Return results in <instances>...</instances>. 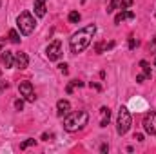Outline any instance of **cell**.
Listing matches in <instances>:
<instances>
[{
  "label": "cell",
  "mask_w": 156,
  "mask_h": 154,
  "mask_svg": "<svg viewBox=\"0 0 156 154\" xmlns=\"http://www.w3.org/2000/svg\"><path fill=\"white\" fill-rule=\"evenodd\" d=\"M94 33H96V26H94V24H89V26H85L83 29H80L78 33H75V35L71 37V40H69L71 53H73V54H78V53H82L83 49H87V45L91 44Z\"/></svg>",
  "instance_id": "obj_1"
},
{
  "label": "cell",
  "mask_w": 156,
  "mask_h": 154,
  "mask_svg": "<svg viewBox=\"0 0 156 154\" xmlns=\"http://www.w3.org/2000/svg\"><path fill=\"white\" fill-rule=\"evenodd\" d=\"M87 121H89L87 111H73L64 116V129L67 132H78L87 125Z\"/></svg>",
  "instance_id": "obj_2"
},
{
  "label": "cell",
  "mask_w": 156,
  "mask_h": 154,
  "mask_svg": "<svg viewBox=\"0 0 156 154\" xmlns=\"http://www.w3.org/2000/svg\"><path fill=\"white\" fill-rule=\"evenodd\" d=\"M16 26H18V29H20L22 35H26V37L31 35L33 29H35V18H33V15H31L29 11L20 13L18 18H16Z\"/></svg>",
  "instance_id": "obj_3"
},
{
  "label": "cell",
  "mask_w": 156,
  "mask_h": 154,
  "mask_svg": "<svg viewBox=\"0 0 156 154\" xmlns=\"http://www.w3.org/2000/svg\"><path fill=\"white\" fill-rule=\"evenodd\" d=\"M129 129H131V113L127 107H120L116 118V132L120 136H123Z\"/></svg>",
  "instance_id": "obj_4"
},
{
  "label": "cell",
  "mask_w": 156,
  "mask_h": 154,
  "mask_svg": "<svg viewBox=\"0 0 156 154\" xmlns=\"http://www.w3.org/2000/svg\"><path fill=\"white\" fill-rule=\"evenodd\" d=\"M45 56L49 58V62H56L62 58V42L60 40H55L47 45L45 49Z\"/></svg>",
  "instance_id": "obj_5"
},
{
  "label": "cell",
  "mask_w": 156,
  "mask_h": 154,
  "mask_svg": "<svg viewBox=\"0 0 156 154\" xmlns=\"http://www.w3.org/2000/svg\"><path fill=\"white\" fill-rule=\"evenodd\" d=\"M18 91H20V96H24V100H26V102H35V100H37L31 82H27V80L20 82V83H18Z\"/></svg>",
  "instance_id": "obj_6"
},
{
  "label": "cell",
  "mask_w": 156,
  "mask_h": 154,
  "mask_svg": "<svg viewBox=\"0 0 156 154\" xmlns=\"http://www.w3.org/2000/svg\"><path fill=\"white\" fill-rule=\"evenodd\" d=\"M144 131L147 134H156V111H151L147 113L145 118H144Z\"/></svg>",
  "instance_id": "obj_7"
},
{
  "label": "cell",
  "mask_w": 156,
  "mask_h": 154,
  "mask_svg": "<svg viewBox=\"0 0 156 154\" xmlns=\"http://www.w3.org/2000/svg\"><path fill=\"white\" fill-rule=\"evenodd\" d=\"M69 113H71V103L67 100H58L56 102V114L60 116V118H64V116L69 114Z\"/></svg>",
  "instance_id": "obj_8"
},
{
  "label": "cell",
  "mask_w": 156,
  "mask_h": 154,
  "mask_svg": "<svg viewBox=\"0 0 156 154\" xmlns=\"http://www.w3.org/2000/svg\"><path fill=\"white\" fill-rule=\"evenodd\" d=\"M27 64H29V58H27V54L26 53H16L15 54V65L18 67V69H26L27 67Z\"/></svg>",
  "instance_id": "obj_9"
},
{
  "label": "cell",
  "mask_w": 156,
  "mask_h": 154,
  "mask_svg": "<svg viewBox=\"0 0 156 154\" xmlns=\"http://www.w3.org/2000/svg\"><path fill=\"white\" fill-rule=\"evenodd\" d=\"M122 20H134V13L129 11V9H122L116 16H115V24H120Z\"/></svg>",
  "instance_id": "obj_10"
},
{
  "label": "cell",
  "mask_w": 156,
  "mask_h": 154,
  "mask_svg": "<svg viewBox=\"0 0 156 154\" xmlns=\"http://www.w3.org/2000/svg\"><path fill=\"white\" fill-rule=\"evenodd\" d=\"M0 60H2V64L5 65V67H13L15 65V56H13V53L11 51H2V56H0Z\"/></svg>",
  "instance_id": "obj_11"
},
{
  "label": "cell",
  "mask_w": 156,
  "mask_h": 154,
  "mask_svg": "<svg viewBox=\"0 0 156 154\" xmlns=\"http://www.w3.org/2000/svg\"><path fill=\"white\" fill-rule=\"evenodd\" d=\"M100 113H102L100 127H107V123H109V120H111V111H109V107H102V109H100Z\"/></svg>",
  "instance_id": "obj_12"
},
{
  "label": "cell",
  "mask_w": 156,
  "mask_h": 154,
  "mask_svg": "<svg viewBox=\"0 0 156 154\" xmlns=\"http://www.w3.org/2000/svg\"><path fill=\"white\" fill-rule=\"evenodd\" d=\"M35 13L37 16H45V0H35Z\"/></svg>",
  "instance_id": "obj_13"
},
{
  "label": "cell",
  "mask_w": 156,
  "mask_h": 154,
  "mask_svg": "<svg viewBox=\"0 0 156 154\" xmlns=\"http://www.w3.org/2000/svg\"><path fill=\"white\" fill-rule=\"evenodd\" d=\"M140 67L144 69V75H145L147 78L153 76V69H151V65H149V64H147L145 60H142V62H140Z\"/></svg>",
  "instance_id": "obj_14"
},
{
  "label": "cell",
  "mask_w": 156,
  "mask_h": 154,
  "mask_svg": "<svg viewBox=\"0 0 156 154\" xmlns=\"http://www.w3.org/2000/svg\"><path fill=\"white\" fill-rule=\"evenodd\" d=\"M67 18H69V22H71V24H78V22H80V18H82V16H80V13H78V11H71V13H69V16H67Z\"/></svg>",
  "instance_id": "obj_15"
},
{
  "label": "cell",
  "mask_w": 156,
  "mask_h": 154,
  "mask_svg": "<svg viewBox=\"0 0 156 154\" xmlns=\"http://www.w3.org/2000/svg\"><path fill=\"white\" fill-rule=\"evenodd\" d=\"M7 37H9V40H11V42H13V44H20V35H18V33H16V31H15V29H11V31H9V35H7Z\"/></svg>",
  "instance_id": "obj_16"
},
{
  "label": "cell",
  "mask_w": 156,
  "mask_h": 154,
  "mask_svg": "<svg viewBox=\"0 0 156 154\" xmlns=\"http://www.w3.org/2000/svg\"><path fill=\"white\" fill-rule=\"evenodd\" d=\"M116 7H120V0H111V4L107 5V13H113Z\"/></svg>",
  "instance_id": "obj_17"
},
{
  "label": "cell",
  "mask_w": 156,
  "mask_h": 154,
  "mask_svg": "<svg viewBox=\"0 0 156 154\" xmlns=\"http://www.w3.org/2000/svg\"><path fill=\"white\" fill-rule=\"evenodd\" d=\"M31 145H35V140H31V138H29V140H26V142H22V143H20V151H26V149H27V147H31Z\"/></svg>",
  "instance_id": "obj_18"
},
{
  "label": "cell",
  "mask_w": 156,
  "mask_h": 154,
  "mask_svg": "<svg viewBox=\"0 0 156 154\" xmlns=\"http://www.w3.org/2000/svg\"><path fill=\"white\" fill-rule=\"evenodd\" d=\"M133 5V0H120V9H129Z\"/></svg>",
  "instance_id": "obj_19"
},
{
  "label": "cell",
  "mask_w": 156,
  "mask_h": 154,
  "mask_svg": "<svg viewBox=\"0 0 156 154\" xmlns=\"http://www.w3.org/2000/svg\"><path fill=\"white\" fill-rule=\"evenodd\" d=\"M15 109H16V111H22V109H24V100H22V98L15 100Z\"/></svg>",
  "instance_id": "obj_20"
},
{
  "label": "cell",
  "mask_w": 156,
  "mask_h": 154,
  "mask_svg": "<svg viewBox=\"0 0 156 154\" xmlns=\"http://www.w3.org/2000/svg\"><path fill=\"white\" fill-rule=\"evenodd\" d=\"M134 47H138V40L129 38V49H134Z\"/></svg>",
  "instance_id": "obj_21"
},
{
  "label": "cell",
  "mask_w": 156,
  "mask_h": 154,
  "mask_svg": "<svg viewBox=\"0 0 156 154\" xmlns=\"http://www.w3.org/2000/svg\"><path fill=\"white\" fill-rule=\"evenodd\" d=\"M58 69H60V73H64V75H67V71H69V69H67V64H60Z\"/></svg>",
  "instance_id": "obj_22"
},
{
  "label": "cell",
  "mask_w": 156,
  "mask_h": 154,
  "mask_svg": "<svg viewBox=\"0 0 156 154\" xmlns=\"http://www.w3.org/2000/svg\"><path fill=\"white\" fill-rule=\"evenodd\" d=\"M89 87H91V89H96V91H102V85H100V83H94V82H91Z\"/></svg>",
  "instance_id": "obj_23"
},
{
  "label": "cell",
  "mask_w": 156,
  "mask_h": 154,
  "mask_svg": "<svg viewBox=\"0 0 156 154\" xmlns=\"http://www.w3.org/2000/svg\"><path fill=\"white\" fill-rule=\"evenodd\" d=\"M145 80H147V76H145V75H138V76H136V82H138V83H144Z\"/></svg>",
  "instance_id": "obj_24"
},
{
  "label": "cell",
  "mask_w": 156,
  "mask_h": 154,
  "mask_svg": "<svg viewBox=\"0 0 156 154\" xmlns=\"http://www.w3.org/2000/svg\"><path fill=\"white\" fill-rule=\"evenodd\" d=\"M71 83H73V87H82L83 85V82H78V80H73Z\"/></svg>",
  "instance_id": "obj_25"
},
{
  "label": "cell",
  "mask_w": 156,
  "mask_h": 154,
  "mask_svg": "<svg viewBox=\"0 0 156 154\" xmlns=\"http://www.w3.org/2000/svg\"><path fill=\"white\" fill-rule=\"evenodd\" d=\"M66 91H67V94H71V93H73V83H69V85L66 87Z\"/></svg>",
  "instance_id": "obj_26"
},
{
  "label": "cell",
  "mask_w": 156,
  "mask_h": 154,
  "mask_svg": "<svg viewBox=\"0 0 156 154\" xmlns=\"http://www.w3.org/2000/svg\"><path fill=\"white\" fill-rule=\"evenodd\" d=\"M51 138H53V134H47V132L42 134V140H51Z\"/></svg>",
  "instance_id": "obj_27"
},
{
  "label": "cell",
  "mask_w": 156,
  "mask_h": 154,
  "mask_svg": "<svg viewBox=\"0 0 156 154\" xmlns=\"http://www.w3.org/2000/svg\"><path fill=\"white\" fill-rule=\"evenodd\" d=\"M134 140H138V142H144V134H136V136H134Z\"/></svg>",
  "instance_id": "obj_28"
},
{
  "label": "cell",
  "mask_w": 156,
  "mask_h": 154,
  "mask_svg": "<svg viewBox=\"0 0 156 154\" xmlns=\"http://www.w3.org/2000/svg\"><path fill=\"white\" fill-rule=\"evenodd\" d=\"M151 51H156V37H154V40H153V44H151Z\"/></svg>",
  "instance_id": "obj_29"
},
{
  "label": "cell",
  "mask_w": 156,
  "mask_h": 154,
  "mask_svg": "<svg viewBox=\"0 0 156 154\" xmlns=\"http://www.w3.org/2000/svg\"><path fill=\"white\" fill-rule=\"evenodd\" d=\"M100 151H102V152H107V151H109V147H107V145H102V147H100Z\"/></svg>",
  "instance_id": "obj_30"
},
{
  "label": "cell",
  "mask_w": 156,
  "mask_h": 154,
  "mask_svg": "<svg viewBox=\"0 0 156 154\" xmlns=\"http://www.w3.org/2000/svg\"><path fill=\"white\" fill-rule=\"evenodd\" d=\"M154 67H156V60H154Z\"/></svg>",
  "instance_id": "obj_31"
},
{
  "label": "cell",
  "mask_w": 156,
  "mask_h": 154,
  "mask_svg": "<svg viewBox=\"0 0 156 154\" xmlns=\"http://www.w3.org/2000/svg\"><path fill=\"white\" fill-rule=\"evenodd\" d=\"M0 76H2V71H0Z\"/></svg>",
  "instance_id": "obj_32"
},
{
  "label": "cell",
  "mask_w": 156,
  "mask_h": 154,
  "mask_svg": "<svg viewBox=\"0 0 156 154\" xmlns=\"http://www.w3.org/2000/svg\"><path fill=\"white\" fill-rule=\"evenodd\" d=\"M0 4H2V0H0Z\"/></svg>",
  "instance_id": "obj_33"
},
{
  "label": "cell",
  "mask_w": 156,
  "mask_h": 154,
  "mask_svg": "<svg viewBox=\"0 0 156 154\" xmlns=\"http://www.w3.org/2000/svg\"><path fill=\"white\" fill-rule=\"evenodd\" d=\"M154 15H156V13H154Z\"/></svg>",
  "instance_id": "obj_34"
}]
</instances>
